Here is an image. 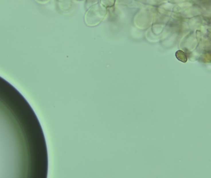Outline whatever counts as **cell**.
I'll return each instance as SVG.
<instances>
[{
	"instance_id": "6da1fadb",
	"label": "cell",
	"mask_w": 211,
	"mask_h": 178,
	"mask_svg": "<svg viewBox=\"0 0 211 178\" xmlns=\"http://www.w3.org/2000/svg\"><path fill=\"white\" fill-rule=\"evenodd\" d=\"M175 55H176L177 58L179 61H180L183 62V63H186V61H187V59H188L187 56H186V54L183 51H181V50L177 51L176 52Z\"/></svg>"
}]
</instances>
